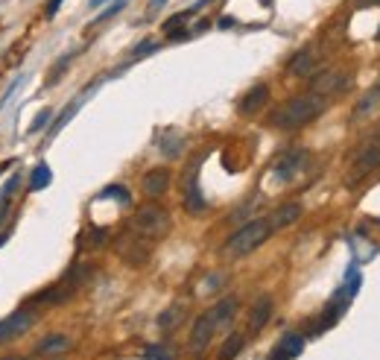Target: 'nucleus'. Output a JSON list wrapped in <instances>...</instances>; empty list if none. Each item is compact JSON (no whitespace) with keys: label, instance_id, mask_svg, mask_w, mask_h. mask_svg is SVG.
<instances>
[{"label":"nucleus","instance_id":"f257e3e1","mask_svg":"<svg viewBox=\"0 0 380 360\" xmlns=\"http://www.w3.org/2000/svg\"><path fill=\"white\" fill-rule=\"evenodd\" d=\"M328 106V100L322 97H316V94H302V97H293L287 100V103H281L272 117H269V124L275 129H284V132H293V129H302L307 124H313V120L325 112Z\"/></svg>","mask_w":380,"mask_h":360},{"label":"nucleus","instance_id":"f03ea898","mask_svg":"<svg viewBox=\"0 0 380 360\" xmlns=\"http://www.w3.org/2000/svg\"><path fill=\"white\" fill-rule=\"evenodd\" d=\"M272 232H275L272 220H269V217H257V220H252V223L240 226V229L228 237L226 255L231 258V261H237V258H246V255H252L255 249H261L266 240L272 237Z\"/></svg>","mask_w":380,"mask_h":360},{"label":"nucleus","instance_id":"7ed1b4c3","mask_svg":"<svg viewBox=\"0 0 380 360\" xmlns=\"http://www.w3.org/2000/svg\"><path fill=\"white\" fill-rule=\"evenodd\" d=\"M132 232L144 234L149 240L164 237L170 232V214H167V208L152 205V203L149 205H141V208L135 211V217H132Z\"/></svg>","mask_w":380,"mask_h":360},{"label":"nucleus","instance_id":"20e7f679","mask_svg":"<svg viewBox=\"0 0 380 360\" xmlns=\"http://www.w3.org/2000/svg\"><path fill=\"white\" fill-rule=\"evenodd\" d=\"M117 252H120V258H123L126 264H144L147 258H149V249H152V240L149 237H144V234H137V232H123L117 237Z\"/></svg>","mask_w":380,"mask_h":360},{"label":"nucleus","instance_id":"39448f33","mask_svg":"<svg viewBox=\"0 0 380 360\" xmlns=\"http://www.w3.org/2000/svg\"><path fill=\"white\" fill-rule=\"evenodd\" d=\"M348 85H351V76L345 71H319L310 83V94L328 100V97L343 94Z\"/></svg>","mask_w":380,"mask_h":360},{"label":"nucleus","instance_id":"423d86ee","mask_svg":"<svg viewBox=\"0 0 380 360\" xmlns=\"http://www.w3.org/2000/svg\"><path fill=\"white\" fill-rule=\"evenodd\" d=\"M374 167H380V141H372V144H366L363 150L357 152V158H354L351 173H348L345 182H348V185H357L360 179H366Z\"/></svg>","mask_w":380,"mask_h":360},{"label":"nucleus","instance_id":"0eeeda50","mask_svg":"<svg viewBox=\"0 0 380 360\" xmlns=\"http://www.w3.org/2000/svg\"><path fill=\"white\" fill-rule=\"evenodd\" d=\"M307 162V152L305 150H287L275 158V164H272V176L278 179V182H293V179L302 173Z\"/></svg>","mask_w":380,"mask_h":360},{"label":"nucleus","instance_id":"6e6552de","mask_svg":"<svg viewBox=\"0 0 380 360\" xmlns=\"http://www.w3.org/2000/svg\"><path fill=\"white\" fill-rule=\"evenodd\" d=\"M35 313L21 308V311H15L12 316L6 319H0V343H6V340H18V337H24L32 325H35Z\"/></svg>","mask_w":380,"mask_h":360},{"label":"nucleus","instance_id":"1a4fd4ad","mask_svg":"<svg viewBox=\"0 0 380 360\" xmlns=\"http://www.w3.org/2000/svg\"><path fill=\"white\" fill-rule=\"evenodd\" d=\"M214 334H216V325H214V319H211V311L199 313L193 328H190V349H193V354H202L211 346Z\"/></svg>","mask_w":380,"mask_h":360},{"label":"nucleus","instance_id":"9d476101","mask_svg":"<svg viewBox=\"0 0 380 360\" xmlns=\"http://www.w3.org/2000/svg\"><path fill=\"white\" fill-rule=\"evenodd\" d=\"M73 293H76V287L68 282V278H62V282H59V284H53V287L42 290L38 296H32L27 305H65Z\"/></svg>","mask_w":380,"mask_h":360},{"label":"nucleus","instance_id":"9b49d317","mask_svg":"<svg viewBox=\"0 0 380 360\" xmlns=\"http://www.w3.org/2000/svg\"><path fill=\"white\" fill-rule=\"evenodd\" d=\"M302 349H305V337L290 331V334H284V337L275 343V349H272L269 360H293V357L302 354Z\"/></svg>","mask_w":380,"mask_h":360},{"label":"nucleus","instance_id":"f8f14e48","mask_svg":"<svg viewBox=\"0 0 380 360\" xmlns=\"http://www.w3.org/2000/svg\"><path fill=\"white\" fill-rule=\"evenodd\" d=\"M316 68H319V53L313 47H302L287 65V71L293 76H310V73H316Z\"/></svg>","mask_w":380,"mask_h":360},{"label":"nucleus","instance_id":"ddd939ff","mask_svg":"<svg viewBox=\"0 0 380 360\" xmlns=\"http://www.w3.org/2000/svg\"><path fill=\"white\" fill-rule=\"evenodd\" d=\"M196 173H199V162L190 164V173H188V188H185V208L190 214H202L205 211V199L199 193V182H196Z\"/></svg>","mask_w":380,"mask_h":360},{"label":"nucleus","instance_id":"4468645a","mask_svg":"<svg viewBox=\"0 0 380 360\" xmlns=\"http://www.w3.org/2000/svg\"><path fill=\"white\" fill-rule=\"evenodd\" d=\"M234 316H237V299H234V296L223 299V302H216V305L211 308V319H214L216 331H226V328L234 323Z\"/></svg>","mask_w":380,"mask_h":360},{"label":"nucleus","instance_id":"2eb2a0df","mask_svg":"<svg viewBox=\"0 0 380 360\" xmlns=\"http://www.w3.org/2000/svg\"><path fill=\"white\" fill-rule=\"evenodd\" d=\"M269 316H272V296H261L255 302L252 313H249V331L257 334V331H264L266 323H269Z\"/></svg>","mask_w":380,"mask_h":360},{"label":"nucleus","instance_id":"dca6fc26","mask_svg":"<svg viewBox=\"0 0 380 360\" xmlns=\"http://www.w3.org/2000/svg\"><path fill=\"white\" fill-rule=\"evenodd\" d=\"M269 100V85H255L243 100H240V114H257Z\"/></svg>","mask_w":380,"mask_h":360},{"label":"nucleus","instance_id":"f3484780","mask_svg":"<svg viewBox=\"0 0 380 360\" xmlns=\"http://www.w3.org/2000/svg\"><path fill=\"white\" fill-rule=\"evenodd\" d=\"M167 188H170V170L167 167H155L144 176V193L147 196H161V193H167Z\"/></svg>","mask_w":380,"mask_h":360},{"label":"nucleus","instance_id":"a211bd4d","mask_svg":"<svg viewBox=\"0 0 380 360\" xmlns=\"http://www.w3.org/2000/svg\"><path fill=\"white\" fill-rule=\"evenodd\" d=\"M185 316H188V305L176 302V305H170L167 311H161V316H158V328H161L164 334H170V331H176L178 325L185 323Z\"/></svg>","mask_w":380,"mask_h":360},{"label":"nucleus","instance_id":"6ab92c4d","mask_svg":"<svg viewBox=\"0 0 380 360\" xmlns=\"http://www.w3.org/2000/svg\"><path fill=\"white\" fill-rule=\"evenodd\" d=\"M68 346H71V340H68V337L53 334V337L42 340V343L35 346V354H38V357H59L62 352H68Z\"/></svg>","mask_w":380,"mask_h":360},{"label":"nucleus","instance_id":"aec40b11","mask_svg":"<svg viewBox=\"0 0 380 360\" xmlns=\"http://www.w3.org/2000/svg\"><path fill=\"white\" fill-rule=\"evenodd\" d=\"M298 217H302V205H298V203H287V205H281L278 211L269 214V220H272V226H275V229H287V226H293Z\"/></svg>","mask_w":380,"mask_h":360},{"label":"nucleus","instance_id":"412c9836","mask_svg":"<svg viewBox=\"0 0 380 360\" xmlns=\"http://www.w3.org/2000/svg\"><path fill=\"white\" fill-rule=\"evenodd\" d=\"M380 106V79L374 83V88H369L366 94H363V100L357 103V109H354V120H363V117H369L374 109Z\"/></svg>","mask_w":380,"mask_h":360},{"label":"nucleus","instance_id":"4be33fe9","mask_svg":"<svg viewBox=\"0 0 380 360\" xmlns=\"http://www.w3.org/2000/svg\"><path fill=\"white\" fill-rule=\"evenodd\" d=\"M50 179H53V173L47 164H35V170L30 176V191H44L50 185Z\"/></svg>","mask_w":380,"mask_h":360},{"label":"nucleus","instance_id":"5701e85b","mask_svg":"<svg viewBox=\"0 0 380 360\" xmlns=\"http://www.w3.org/2000/svg\"><path fill=\"white\" fill-rule=\"evenodd\" d=\"M240 346H243V337H240V334L228 337V340H226V346H223V354H219V360H234L237 352H240Z\"/></svg>","mask_w":380,"mask_h":360},{"label":"nucleus","instance_id":"b1692460","mask_svg":"<svg viewBox=\"0 0 380 360\" xmlns=\"http://www.w3.org/2000/svg\"><path fill=\"white\" fill-rule=\"evenodd\" d=\"M147 357H152V360H176L170 354V349H164V346H149L147 349Z\"/></svg>","mask_w":380,"mask_h":360},{"label":"nucleus","instance_id":"393cba45","mask_svg":"<svg viewBox=\"0 0 380 360\" xmlns=\"http://www.w3.org/2000/svg\"><path fill=\"white\" fill-rule=\"evenodd\" d=\"M73 112H76V103H71V106H68V109H65V112H62V114H59V120H56V124H53V129H50V135H56V132H59V129H62V126H65V124H68V117H71V114H73Z\"/></svg>","mask_w":380,"mask_h":360},{"label":"nucleus","instance_id":"a878e982","mask_svg":"<svg viewBox=\"0 0 380 360\" xmlns=\"http://www.w3.org/2000/svg\"><path fill=\"white\" fill-rule=\"evenodd\" d=\"M109 240V232H91L88 237H82V244L85 246H99V244H106Z\"/></svg>","mask_w":380,"mask_h":360},{"label":"nucleus","instance_id":"bb28decb","mask_svg":"<svg viewBox=\"0 0 380 360\" xmlns=\"http://www.w3.org/2000/svg\"><path fill=\"white\" fill-rule=\"evenodd\" d=\"M106 196H114V199H120V203H129V193L120 188V185H111L109 191H103V199H106Z\"/></svg>","mask_w":380,"mask_h":360},{"label":"nucleus","instance_id":"cd10ccee","mask_svg":"<svg viewBox=\"0 0 380 360\" xmlns=\"http://www.w3.org/2000/svg\"><path fill=\"white\" fill-rule=\"evenodd\" d=\"M47 120H50V109H44L42 114H38V117L32 120V126H30V132H42V129L47 126Z\"/></svg>","mask_w":380,"mask_h":360},{"label":"nucleus","instance_id":"c85d7f7f","mask_svg":"<svg viewBox=\"0 0 380 360\" xmlns=\"http://www.w3.org/2000/svg\"><path fill=\"white\" fill-rule=\"evenodd\" d=\"M158 50V44L152 42V38H147V42H141L137 44V50H135V59H141V56H147V53H155Z\"/></svg>","mask_w":380,"mask_h":360},{"label":"nucleus","instance_id":"c756f323","mask_svg":"<svg viewBox=\"0 0 380 360\" xmlns=\"http://www.w3.org/2000/svg\"><path fill=\"white\" fill-rule=\"evenodd\" d=\"M205 282H208V284H205V290H216V287H223V284H226V275L214 272V275H208V278H205Z\"/></svg>","mask_w":380,"mask_h":360},{"label":"nucleus","instance_id":"7c9ffc66","mask_svg":"<svg viewBox=\"0 0 380 360\" xmlns=\"http://www.w3.org/2000/svg\"><path fill=\"white\" fill-rule=\"evenodd\" d=\"M123 4H126V0H117V4H114L111 9H106V12H103V18H99V21H97V24H103V21H109V18H111V15H117L120 9H123Z\"/></svg>","mask_w":380,"mask_h":360},{"label":"nucleus","instance_id":"2f4dec72","mask_svg":"<svg viewBox=\"0 0 380 360\" xmlns=\"http://www.w3.org/2000/svg\"><path fill=\"white\" fill-rule=\"evenodd\" d=\"M59 6H62V0H50L47 9H44V15H47V18H53V15L59 12Z\"/></svg>","mask_w":380,"mask_h":360},{"label":"nucleus","instance_id":"473e14b6","mask_svg":"<svg viewBox=\"0 0 380 360\" xmlns=\"http://www.w3.org/2000/svg\"><path fill=\"white\" fill-rule=\"evenodd\" d=\"M219 27H226V30L234 27V18H223V21H219Z\"/></svg>","mask_w":380,"mask_h":360},{"label":"nucleus","instance_id":"72a5a7b5","mask_svg":"<svg viewBox=\"0 0 380 360\" xmlns=\"http://www.w3.org/2000/svg\"><path fill=\"white\" fill-rule=\"evenodd\" d=\"M357 4H363V6H369V4H374V6H380V0H357Z\"/></svg>","mask_w":380,"mask_h":360},{"label":"nucleus","instance_id":"f704fd0d","mask_svg":"<svg viewBox=\"0 0 380 360\" xmlns=\"http://www.w3.org/2000/svg\"><path fill=\"white\" fill-rule=\"evenodd\" d=\"M164 4H167V0H152V9H161Z\"/></svg>","mask_w":380,"mask_h":360},{"label":"nucleus","instance_id":"c9c22d12","mask_svg":"<svg viewBox=\"0 0 380 360\" xmlns=\"http://www.w3.org/2000/svg\"><path fill=\"white\" fill-rule=\"evenodd\" d=\"M106 0H91V9H97V6H103Z\"/></svg>","mask_w":380,"mask_h":360},{"label":"nucleus","instance_id":"e433bc0d","mask_svg":"<svg viewBox=\"0 0 380 360\" xmlns=\"http://www.w3.org/2000/svg\"><path fill=\"white\" fill-rule=\"evenodd\" d=\"M4 360H27V357H18V354H9V357H4Z\"/></svg>","mask_w":380,"mask_h":360},{"label":"nucleus","instance_id":"4c0bfd02","mask_svg":"<svg viewBox=\"0 0 380 360\" xmlns=\"http://www.w3.org/2000/svg\"><path fill=\"white\" fill-rule=\"evenodd\" d=\"M377 141H380V129H377Z\"/></svg>","mask_w":380,"mask_h":360}]
</instances>
